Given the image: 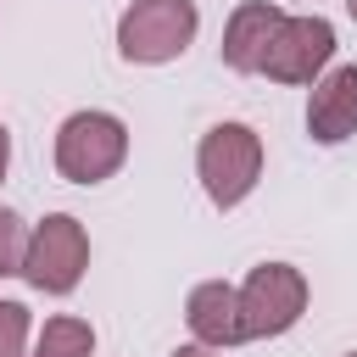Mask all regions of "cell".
<instances>
[{
    "mask_svg": "<svg viewBox=\"0 0 357 357\" xmlns=\"http://www.w3.org/2000/svg\"><path fill=\"white\" fill-rule=\"evenodd\" d=\"M346 357H357V351H346Z\"/></svg>",
    "mask_w": 357,
    "mask_h": 357,
    "instance_id": "obj_16",
    "label": "cell"
},
{
    "mask_svg": "<svg viewBox=\"0 0 357 357\" xmlns=\"http://www.w3.org/2000/svg\"><path fill=\"white\" fill-rule=\"evenodd\" d=\"M22 257H28V229L17 212L0 206V273H22Z\"/></svg>",
    "mask_w": 357,
    "mask_h": 357,
    "instance_id": "obj_11",
    "label": "cell"
},
{
    "mask_svg": "<svg viewBox=\"0 0 357 357\" xmlns=\"http://www.w3.org/2000/svg\"><path fill=\"white\" fill-rule=\"evenodd\" d=\"M173 357H212V351H206V346H178Z\"/></svg>",
    "mask_w": 357,
    "mask_h": 357,
    "instance_id": "obj_14",
    "label": "cell"
},
{
    "mask_svg": "<svg viewBox=\"0 0 357 357\" xmlns=\"http://www.w3.org/2000/svg\"><path fill=\"white\" fill-rule=\"evenodd\" d=\"M329 56H335V28L324 17H284L262 56V73L279 84H318Z\"/></svg>",
    "mask_w": 357,
    "mask_h": 357,
    "instance_id": "obj_6",
    "label": "cell"
},
{
    "mask_svg": "<svg viewBox=\"0 0 357 357\" xmlns=\"http://www.w3.org/2000/svg\"><path fill=\"white\" fill-rule=\"evenodd\" d=\"M195 28H201L195 0H134L117 22V56L139 61V67L173 61V56L190 50Z\"/></svg>",
    "mask_w": 357,
    "mask_h": 357,
    "instance_id": "obj_3",
    "label": "cell"
},
{
    "mask_svg": "<svg viewBox=\"0 0 357 357\" xmlns=\"http://www.w3.org/2000/svg\"><path fill=\"white\" fill-rule=\"evenodd\" d=\"M128 162V128L112 112H73L56 128V173L67 184H106Z\"/></svg>",
    "mask_w": 357,
    "mask_h": 357,
    "instance_id": "obj_2",
    "label": "cell"
},
{
    "mask_svg": "<svg viewBox=\"0 0 357 357\" xmlns=\"http://www.w3.org/2000/svg\"><path fill=\"white\" fill-rule=\"evenodd\" d=\"M184 318H190V335L201 346H234V340H245L240 335V290L223 284V279L195 284L190 301H184Z\"/></svg>",
    "mask_w": 357,
    "mask_h": 357,
    "instance_id": "obj_9",
    "label": "cell"
},
{
    "mask_svg": "<svg viewBox=\"0 0 357 357\" xmlns=\"http://www.w3.org/2000/svg\"><path fill=\"white\" fill-rule=\"evenodd\" d=\"M84 268H89V234H84L78 218L56 212V218H45V223L28 234L22 279H28L33 290H45V296H67V290H78Z\"/></svg>",
    "mask_w": 357,
    "mask_h": 357,
    "instance_id": "obj_5",
    "label": "cell"
},
{
    "mask_svg": "<svg viewBox=\"0 0 357 357\" xmlns=\"http://www.w3.org/2000/svg\"><path fill=\"white\" fill-rule=\"evenodd\" d=\"M89 351H95V329L84 318H45L28 357H89Z\"/></svg>",
    "mask_w": 357,
    "mask_h": 357,
    "instance_id": "obj_10",
    "label": "cell"
},
{
    "mask_svg": "<svg viewBox=\"0 0 357 357\" xmlns=\"http://www.w3.org/2000/svg\"><path fill=\"white\" fill-rule=\"evenodd\" d=\"M346 11H351V17H357V0H346Z\"/></svg>",
    "mask_w": 357,
    "mask_h": 357,
    "instance_id": "obj_15",
    "label": "cell"
},
{
    "mask_svg": "<svg viewBox=\"0 0 357 357\" xmlns=\"http://www.w3.org/2000/svg\"><path fill=\"white\" fill-rule=\"evenodd\" d=\"M6 162H11V134H6V123H0V178H6Z\"/></svg>",
    "mask_w": 357,
    "mask_h": 357,
    "instance_id": "obj_13",
    "label": "cell"
},
{
    "mask_svg": "<svg viewBox=\"0 0 357 357\" xmlns=\"http://www.w3.org/2000/svg\"><path fill=\"white\" fill-rule=\"evenodd\" d=\"M28 307L22 301H0V357H28Z\"/></svg>",
    "mask_w": 357,
    "mask_h": 357,
    "instance_id": "obj_12",
    "label": "cell"
},
{
    "mask_svg": "<svg viewBox=\"0 0 357 357\" xmlns=\"http://www.w3.org/2000/svg\"><path fill=\"white\" fill-rule=\"evenodd\" d=\"M279 22H284L279 6H268V0H245V6L229 17V28H223V61H229L234 73H262V56H268Z\"/></svg>",
    "mask_w": 357,
    "mask_h": 357,
    "instance_id": "obj_8",
    "label": "cell"
},
{
    "mask_svg": "<svg viewBox=\"0 0 357 357\" xmlns=\"http://www.w3.org/2000/svg\"><path fill=\"white\" fill-rule=\"evenodd\" d=\"M195 173H201V190L212 195V206H240L257 178H262V139L257 128L245 123H212L201 134V151H195Z\"/></svg>",
    "mask_w": 357,
    "mask_h": 357,
    "instance_id": "obj_1",
    "label": "cell"
},
{
    "mask_svg": "<svg viewBox=\"0 0 357 357\" xmlns=\"http://www.w3.org/2000/svg\"><path fill=\"white\" fill-rule=\"evenodd\" d=\"M301 312H307V279L290 262H262L245 273V284H240V335L245 340H273V335L296 329Z\"/></svg>",
    "mask_w": 357,
    "mask_h": 357,
    "instance_id": "obj_4",
    "label": "cell"
},
{
    "mask_svg": "<svg viewBox=\"0 0 357 357\" xmlns=\"http://www.w3.org/2000/svg\"><path fill=\"white\" fill-rule=\"evenodd\" d=\"M307 134L318 145H340L357 134V67H329L307 100Z\"/></svg>",
    "mask_w": 357,
    "mask_h": 357,
    "instance_id": "obj_7",
    "label": "cell"
}]
</instances>
